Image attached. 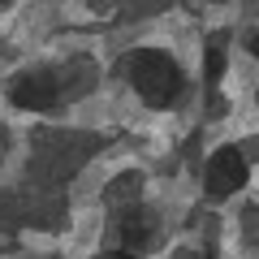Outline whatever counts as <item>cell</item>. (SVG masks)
Masks as SVG:
<instances>
[{"instance_id": "obj_4", "label": "cell", "mask_w": 259, "mask_h": 259, "mask_svg": "<svg viewBox=\"0 0 259 259\" xmlns=\"http://www.w3.org/2000/svg\"><path fill=\"white\" fill-rule=\"evenodd\" d=\"M117 238H121V246H130V250L156 246V229H151L147 212H139V207H130V212L117 221Z\"/></svg>"}, {"instance_id": "obj_5", "label": "cell", "mask_w": 259, "mask_h": 259, "mask_svg": "<svg viewBox=\"0 0 259 259\" xmlns=\"http://www.w3.org/2000/svg\"><path fill=\"white\" fill-rule=\"evenodd\" d=\"M203 74H207V87H216V82H221V74H225V52H221V48H207V56H203Z\"/></svg>"}, {"instance_id": "obj_7", "label": "cell", "mask_w": 259, "mask_h": 259, "mask_svg": "<svg viewBox=\"0 0 259 259\" xmlns=\"http://www.w3.org/2000/svg\"><path fill=\"white\" fill-rule=\"evenodd\" d=\"M250 52H255V56H259V35H255V39H250Z\"/></svg>"}, {"instance_id": "obj_9", "label": "cell", "mask_w": 259, "mask_h": 259, "mask_svg": "<svg viewBox=\"0 0 259 259\" xmlns=\"http://www.w3.org/2000/svg\"><path fill=\"white\" fill-rule=\"evenodd\" d=\"M0 5H9V0H0Z\"/></svg>"}, {"instance_id": "obj_1", "label": "cell", "mask_w": 259, "mask_h": 259, "mask_svg": "<svg viewBox=\"0 0 259 259\" xmlns=\"http://www.w3.org/2000/svg\"><path fill=\"white\" fill-rule=\"evenodd\" d=\"M130 82L147 104H173L182 95V69L173 65V56L156 48H139L130 52Z\"/></svg>"}, {"instance_id": "obj_8", "label": "cell", "mask_w": 259, "mask_h": 259, "mask_svg": "<svg viewBox=\"0 0 259 259\" xmlns=\"http://www.w3.org/2000/svg\"><path fill=\"white\" fill-rule=\"evenodd\" d=\"M177 259H199V255H177Z\"/></svg>"}, {"instance_id": "obj_2", "label": "cell", "mask_w": 259, "mask_h": 259, "mask_svg": "<svg viewBox=\"0 0 259 259\" xmlns=\"http://www.w3.org/2000/svg\"><path fill=\"white\" fill-rule=\"evenodd\" d=\"M246 156H242L238 147H221L212 151V160H207L203 168V186L212 199H229V194H238L242 186H246Z\"/></svg>"}, {"instance_id": "obj_3", "label": "cell", "mask_w": 259, "mask_h": 259, "mask_svg": "<svg viewBox=\"0 0 259 259\" xmlns=\"http://www.w3.org/2000/svg\"><path fill=\"white\" fill-rule=\"evenodd\" d=\"M56 95H61V87H56V78L48 74V69H26V74H18L9 82V100L18 104V108H26V112L52 108Z\"/></svg>"}, {"instance_id": "obj_6", "label": "cell", "mask_w": 259, "mask_h": 259, "mask_svg": "<svg viewBox=\"0 0 259 259\" xmlns=\"http://www.w3.org/2000/svg\"><path fill=\"white\" fill-rule=\"evenodd\" d=\"M100 259H134L130 250H108V255H100Z\"/></svg>"}]
</instances>
